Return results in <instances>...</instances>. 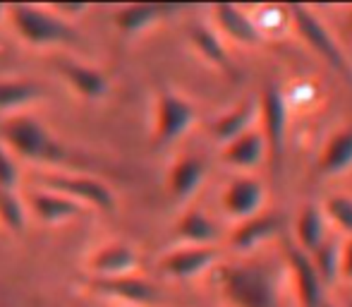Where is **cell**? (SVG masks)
<instances>
[{"mask_svg": "<svg viewBox=\"0 0 352 307\" xmlns=\"http://www.w3.org/2000/svg\"><path fill=\"white\" fill-rule=\"evenodd\" d=\"M283 260L245 255V260L216 266L218 293L230 307H287V274Z\"/></svg>", "mask_w": 352, "mask_h": 307, "instance_id": "1", "label": "cell"}, {"mask_svg": "<svg viewBox=\"0 0 352 307\" xmlns=\"http://www.w3.org/2000/svg\"><path fill=\"white\" fill-rule=\"evenodd\" d=\"M0 145L24 161L60 163L67 158V149L53 137V132L27 113H14L0 123Z\"/></svg>", "mask_w": 352, "mask_h": 307, "instance_id": "2", "label": "cell"}, {"mask_svg": "<svg viewBox=\"0 0 352 307\" xmlns=\"http://www.w3.org/2000/svg\"><path fill=\"white\" fill-rule=\"evenodd\" d=\"M8 19L17 36L24 43L36 48L48 46H65L77 41V32L72 24L60 19L51 8H38V5H10Z\"/></svg>", "mask_w": 352, "mask_h": 307, "instance_id": "3", "label": "cell"}, {"mask_svg": "<svg viewBox=\"0 0 352 307\" xmlns=\"http://www.w3.org/2000/svg\"><path fill=\"white\" fill-rule=\"evenodd\" d=\"M290 27L297 32V36L316 53L324 63H329L336 72L348 77L350 75V58L345 56L343 46L336 39V34L326 27V22L307 5H290L287 8Z\"/></svg>", "mask_w": 352, "mask_h": 307, "instance_id": "4", "label": "cell"}, {"mask_svg": "<svg viewBox=\"0 0 352 307\" xmlns=\"http://www.w3.org/2000/svg\"><path fill=\"white\" fill-rule=\"evenodd\" d=\"M32 180H34V185L41 187V190L67 197V200L82 204L84 209H87V207L98 209V211L116 209V195H113L111 187H108L106 182L98 180V178L46 171V173H34Z\"/></svg>", "mask_w": 352, "mask_h": 307, "instance_id": "5", "label": "cell"}, {"mask_svg": "<svg viewBox=\"0 0 352 307\" xmlns=\"http://www.w3.org/2000/svg\"><path fill=\"white\" fill-rule=\"evenodd\" d=\"M197 120V108L190 98L177 92H161L153 108V145L168 147L175 145L180 137L192 130Z\"/></svg>", "mask_w": 352, "mask_h": 307, "instance_id": "6", "label": "cell"}, {"mask_svg": "<svg viewBox=\"0 0 352 307\" xmlns=\"http://www.w3.org/2000/svg\"><path fill=\"white\" fill-rule=\"evenodd\" d=\"M283 264H285L287 286L292 288L297 307H326L324 300L326 286L319 279V274H316L309 255L297 250L295 245H287L285 255H283Z\"/></svg>", "mask_w": 352, "mask_h": 307, "instance_id": "7", "label": "cell"}, {"mask_svg": "<svg viewBox=\"0 0 352 307\" xmlns=\"http://www.w3.org/2000/svg\"><path fill=\"white\" fill-rule=\"evenodd\" d=\"M259 101V132L266 142L269 149V158L278 161L285 149V137H287V125H290V116H287V101L283 96L278 87H266L261 92V96H256Z\"/></svg>", "mask_w": 352, "mask_h": 307, "instance_id": "8", "label": "cell"}, {"mask_svg": "<svg viewBox=\"0 0 352 307\" xmlns=\"http://www.w3.org/2000/svg\"><path fill=\"white\" fill-rule=\"evenodd\" d=\"M221 207H223V211L235 221L261 214L266 207L264 180L252 176V173H240V176H235L223 187Z\"/></svg>", "mask_w": 352, "mask_h": 307, "instance_id": "9", "label": "cell"}, {"mask_svg": "<svg viewBox=\"0 0 352 307\" xmlns=\"http://www.w3.org/2000/svg\"><path fill=\"white\" fill-rule=\"evenodd\" d=\"M218 260H221V252L216 245L201 247V245H182L177 250H170L161 260V271L168 279L175 281H190L197 276L206 274V271L216 269Z\"/></svg>", "mask_w": 352, "mask_h": 307, "instance_id": "10", "label": "cell"}, {"mask_svg": "<svg viewBox=\"0 0 352 307\" xmlns=\"http://www.w3.org/2000/svg\"><path fill=\"white\" fill-rule=\"evenodd\" d=\"M87 286L96 295H103V298L116 300V303H122V305L151 307L161 300L156 286L137 274L120 276V279H91Z\"/></svg>", "mask_w": 352, "mask_h": 307, "instance_id": "11", "label": "cell"}, {"mask_svg": "<svg viewBox=\"0 0 352 307\" xmlns=\"http://www.w3.org/2000/svg\"><path fill=\"white\" fill-rule=\"evenodd\" d=\"M142 266L140 252L127 242H108L98 247L89 260L91 279H120L137 274Z\"/></svg>", "mask_w": 352, "mask_h": 307, "instance_id": "12", "label": "cell"}, {"mask_svg": "<svg viewBox=\"0 0 352 307\" xmlns=\"http://www.w3.org/2000/svg\"><path fill=\"white\" fill-rule=\"evenodd\" d=\"M280 231V219L271 211H261L250 219L237 221V226L228 235L230 250L242 255H256L261 247L269 245V240Z\"/></svg>", "mask_w": 352, "mask_h": 307, "instance_id": "13", "label": "cell"}, {"mask_svg": "<svg viewBox=\"0 0 352 307\" xmlns=\"http://www.w3.org/2000/svg\"><path fill=\"white\" fill-rule=\"evenodd\" d=\"M213 24H216V34L221 39H228L240 46H259L264 36L256 29L252 14L245 8L237 5H213Z\"/></svg>", "mask_w": 352, "mask_h": 307, "instance_id": "14", "label": "cell"}, {"mask_svg": "<svg viewBox=\"0 0 352 307\" xmlns=\"http://www.w3.org/2000/svg\"><path fill=\"white\" fill-rule=\"evenodd\" d=\"M266 158H269V149H266V142L261 137L259 127H252V130H247L237 140L221 147V161L228 168L237 171V176L256 171Z\"/></svg>", "mask_w": 352, "mask_h": 307, "instance_id": "15", "label": "cell"}, {"mask_svg": "<svg viewBox=\"0 0 352 307\" xmlns=\"http://www.w3.org/2000/svg\"><path fill=\"white\" fill-rule=\"evenodd\" d=\"M24 207L46 226L67 224V221L77 219V216H82L84 211H87L82 204H77V202L67 200V197H63V195H56V192L41 190V187H32V190L27 192V204Z\"/></svg>", "mask_w": 352, "mask_h": 307, "instance_id": "16", "label": "cell"}, {"mask_svg": "<svg viewBox=\"0 0 352 307\" xmlns=\"http://www.w3.org/2000/svg\"><path fill=\"white\" fill-rule=\"evenodd\" d=\"M256 120H259V101H256V96H247L245 101L235 103L230 111L216 118V123L211 125V137L223 147L245 135L247 130L256 127Z\"/></svg>", "mask_w": 352, "mask_h": 307, "instance_id": "17", "label": "cell"}, {"mask_svg": "<svg viewBox=\"0 0 352 307\" xmlns=\"http://www.w3.org/2000/svg\"><path fill=\"white\" fill-rule=\"evenodd\" d=\"M206 180V163L204 158L195 156V154H185L180 156L168 171V190L170 197L177 202H187L199 192V187Z\"/></svg>", "mask_w": 352, "mask_h": 307, "instance_id": "18", "label": "cell"}, {"mask_svg": "<svg viewBox=\"0 0 352 307\" xmlns=\"http://www.w3.org/2000/svg\"><path fill=\"white\" fill-rule=\"evenodd\" d=\"M60 75L65 77V82L72 87V92L77 96H82L84 101H98L108 94L111 82H108L106 72L96 70L91 65H84V63H72V61H63L58 65Z\"/></svg>", "mask_w": 352, "mask_h": 307, "instance_id": "19", "label": "cell"}, {"mask_svg": "<svg viewBox=\"0 0 352 307\" xmlns=\"http://www.w3.org/2000/svg\"><path fill=\"white\" fill-rule=\"evenodd\" d=\"M331 235V226L326 221L321 204H302L295 219V247L305 255H311L326 237Z\"/></svg>", "mask_w": 352, "mask_h": 307, "instance_id": "20", "label": "cell"}, {"mask_svg": "<svg viewBox=\"0 0 352 307\" xmlns=\"http://www.w3.org/2000/svg\"><path fill=\"white\" fill-rule=\"evenodd\" d=\"M177 8H168V5H122L113 14V24L125 36H135V34L151 29L153 24L163 22Z\"/></svg>", "mask_w": 352, "mask_h": 307, "instance_id": "21", "label": "cell"}, {"mask_svg": "<svg viewBox=\"0 0 352 307\" xmlns=\"http://www.w3.org/2000/svg\"><path fill=\"white\" fill-rule=\"evenodd\" d=\"M352 168V125L338 127L333 135L326 140L319 156V171L326 178L343 176Z\"/></svg>", "mask_w": 352, "mask_h": 307, "instance_id": "22", "label": "cell"}, {"mask_svg": "<svg viewBox=\"0 0 352 307\" xmlns=\"http://www.w3.org/2000/svg\"><path fill=\"white\" fill-rule=\"evenodd\" d=\"M177 237H180L185 245H201L211 247L218 242V226L213 224V219L206 214L204 209H187L185 214L177 219Z\"/></svg>", "mask_w": 352, "mask_h": 307, "instance_id": "23", "label": "cell"}, {"mask_svg": "<svg viewBox=\"0 0 352 307\" xmlns=\"http://www.w3.org/2000/svg\"><path fill=\"white\" fill-rule=\"evenodd\" d=\"M43 96L34 79H3L0 82V113H17Z\"/></svg>", "mask_w": 352, "mask_h": 307, "instance_id": "24", "label": "cell"}, {"mask_svg": "<svg viewBox=\"0 0 352 307\" xmlns=\"http://www.w3.org/2000/svg\"><path fill=\"white\" fill-rule=\"evenodd\" d=\"M190 41L206 63L216 65L218 70H230V56H228L226 43L216 34V29L197 24V27L190 29Z\"/></svg>", "mask_w": 352, "mask_h": 307, "instance_id": "25", "label": "cell"}, {"mask_svg": "<svg viewBox=\"0 0 352 307\" xmlns=\"http://www.w3.org/2000/svg\"><path fill=\"white\" fill-rule=\"evenodd\" d=\"M340 245H343V240H340V237L336 235V233H331V235L326 237V240L321 242V245L316 247V250L309 255L311 264H314V269H316V274H319V279L324 281V286L333 284V281L338 279Z\"/></svg>", "mask_w": 352, "mask_h": 307, "instance_id": "26", "label": "cell"}, {"mask_svg": "<svg viewBox=\"0 0 352 307\" xmlns=\"http://www.w3.org/2000/svg\"><path fill=\"white\" fill-rule=\"evenodd\" d=\"M329 226H333L338 233H343V237H352V195L348 192H333L331 197H326L321 204Z\"/></svg>", "mask_w": 352, "mask_h": 307, "instance_id": "27", "label": "cell"}, {"mask_svg": "<svg viewBox=\"0 0 352 307\" xmlns=\"http://www.w3.org/2000/svg\"><path fill=\"white\" fill-rule=\"evenodd\" d=\"M0 226L10 233H22L27 226V207L17 190H3L0 187Z\"/></svg>", "mask_w": 352, "mask_h": 307, "instance_id": "28", "label": "cell"}, {"mask_svg": "<svg viewBox=\"0 0 352 307\" xmlns=\"http://www.w3.org/2000/svg\"><path fill=\"white\" fill-rule=\"evenodd\" d=\"M19 185V168L14 156L0 145V187L3 190H17Z\"/></svg>", "mask_w": 352, "mask_h": 307, "instance_id": "29", "label": "cell"}, {"mask_svg": "<svg viewBox=\"0 0 352 307\" xmlns=\"http://www.w3.org/2000/svg\"><path fill=\"white\" fill-rule=\"evenodd\" d=\"M338 276L352 284V237H343V245H340V266Z\"/></svg>", "mask_w": 352, "mask_h": 307, "instance_id": "30", "label": "cell"}, {"mask_svg": "<svg viewBox=\"0 0 352 307\" xmlns=\"http://www.w3.org/2000/svg\"><path fill=\"white\" fill-rule=\"evenodd\" d=\"M51 10H53V12H56L60 19H65L67 24H72L74 19H79L84 12H87V10H89V5H79V3L70 5V3H63V5H53Z\"/></svg>", "mask_w": 352, "mask_h": 307, "instance_id": "31", "label": "cell"}, {"mask_svg": "<svg viewBox=\"0 0 352 307\" xmlns=\"http://www.w3.org/2000/svg\"><path fill=\"white\" fill-rule=\"evenodd\" d=\"M340 307H352V298H345V300H343V305H340Z\"/></svg>", "mask_w": 352, "mask_h": 307, "instance_id": "32", "label": "cell"}, {"mask_svg": "<svg viewBox=\"0 0 352 307\" xmlns=\"http://www.w3.org/2000/svg\"><path fill=\"white\" fill-rule=\"evenodd\" d=\"M348 24H350V32H352V8L348 10Z\"/></svg>", "mask_w": 352, "mask_h": 307, "instance_id": "33", "label": "cell"}, {"mask_svg": "<svg viewBox=\"0 0 352 307\" xmlns=\"http://www.w3.org/2000/svg\"><path fill=\"white\" fill-rule=\"evenodd\" d=\"M8 12V8H3V5H0V19H3V14Z\"/></svg>", "mask_w": 352, "mask_h": 307, "instance_id": "34", "label": "cell"}, {"mask_svg": "<svg viewBox=\"0 0 352 307\" xmlns=\"http://www.w3.org/2000/svg\"><path fill=\"white\" fill-rule=\"evenodd\" d=\"M326 307H329V305H326Z\"/></svg>", "mask_w": 352, "mask_h": 307, "instance_id": "35", "label": "cell"}]
</instances>
